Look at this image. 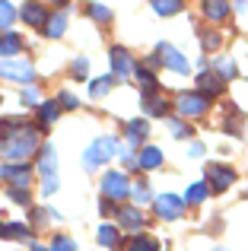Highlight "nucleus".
I'll return each mask as SVG.
<instances>
[{
  "label": "nucleus",
  "instance_id": "1",
  "mask_svg": "<svg viewBox=\"0 0 248 251\" xmlns=\"http://www.w3.org/2000/svg\"><path fill=\"white\" fill-rule=\"evenodd\" d=\"M38 140H42V134H38L35 124L29 121H13V118H6L3 124H0V156H3L6 162H23L25 156H32L38 150Z\"/></svg>",
  "mask_w": 248,
  "mask_h": 251
},
{
  "label": "nucleus",
  "instance_id": "2",
  "mask_svg": "<svg viewBox=\"0 0 248 251\" xmlns=\"http://www.w3.org/2000/svg\"><path fill=\"white\" fill-rule=\"evenodd\" d=\"M115 153H118V137H96V140L89 143V150L83 153V169L93 172V169L105 166Z\"/></svg>",
  "mask_w": 248,
  "mask_h": 251
},
{
  "label": "nucleus",
  "instance_id": "3",
  "mask_svg": "<svg viewBox=\"0 0 248 251\" xmlns=\"http://www.w3.org/2000/svg\"><path fill=\"white\" fill-rule=\"evenodd\" d=\"M38 172H42V191L54 194L57 191V153L51 143H45L42 153H38Z\"/></svg>",
  "mask_w": 248,
  "mask_h": 251
},
{
  "label": "nucleus",
  "instance_id": "4",
  "mask_svg": "<svg viewBox=\"0 0 248 251\" xmlns=\"http://www.w3.org/2000/svg\"><path fill=\"white\" fill-rule=\"evenodd\" d=\"M0 76L13 83H32L35 67H32V61H23V57H0Z\"/></svg>",
  "mask_w": 248,
  "mask_h": 251
},
{
  "label": "nucleus",
  "instance_id": "5",
  "mask_svg": "<svg viewBox=\"0 0 248 251\" xmlns=\"http://www.w3.org/2000/svg\"><path fill=\"white\" fill-rule=\"evenodd\" d=\"M130 188H134V184L127 181V175H124V172H105V175H102V197H105V201H124V197L130 194Z\"/></svg>",
  "mask_w": 248,
  "mask_h": 251
},
{
  "label": "nucleus",
  "instance_id": "6",
  "mask_svg": "<svg viewBox=\"0 0 248 251\" xmlns=\"http://www.w3.org/2000/svg\"><path fill=\"white\" fill-rule=\"evenodd\" d=\"M175 111H178L181 118H200L207 115V96L204 92H178V99H175Z\"/></svg>",
  "mask_w": 248,
  "mask_h": 251
},
{
  "label": "nucleus",
  "instance_id": "7",
  "mask_svg": "<svg viewBox=\"0 0 248 251\" xmlns=\"http://www.w3.org/2000/svg\"><path fill=\"white\" fill-rule=\"evenodd\" d=\"M207 184H210V191H229L232 184H236V169L223 166V162H217V166H207Z\"/></svg>",
  "mask_w": 248,
  "mask_h": 251
},
{
  "label": "nucleus",
  "instance_id": "8",
  "mask_svg": "<svg viewBox=\"0 0 248 251\" xmlns=\"http://www.w3.org/2000/svg\"><path fill=\"white\" fill-rule=\"evenodd\" d=\"M0 175H3L13 188H29V181H32V175H35V172H32L29 162H3Z\"/></svg>",
  "mask_w": 248,
  "mask_h": 251
},
{
  "label": "nucleus",
  "instance_id": "9",
  "mask_svg": "<svg viewBox=\"0 0 248 251\" xmlns=\"http://www.w3.org/2000/svg\"><path fill=\"white\" fill-rule=\"evenodd\" d=\"M156 54H159V61L166 64L169 70H175V74H181V76H185V74H191V64H188V57L181 54L178 48H172V45H166V42H162Z\"/></svg>",
  "mask_w": 248,
  "mask_h": 251
},
{
  "label": "nucleus",
  "instance_id": "10",
  "mask_svg": "<svg viewBox=\"0 0 248 251\" xmlns=\"http://www.w3.org/2000/svg\"><path fill=\"white\" fill-rule=\"evenodd\" d=\"M153 207H156V216H159V220H178V216L185 213V201L175 197V194H159L153 201Z\"/></svg>",
  "mask_w": 248,
  "mask_h": 251
},
{
  "label": "nucleus",
  "instance_id": "11",
  "mask_svg": "<svg viewBox=\"0 0 248 251\" xmlns=\"http://www.w3.org/2000/svg\"><path fill=\"white\" fill-rule=\"evenodd\" d=\"M48 16H51V13L45 10L42 3H23V6H19V19H23L25 25H32V29L48 25Z\"/></svg>",
  "mask_w": 248,
  "mask_h": 251
},
{
  "label": "nucleus",
  "instance_id": "12",
  "mask_svg": "<svg viewBox=\"0 0 248 251\" xmlns=\"http://www.w3.org/2000/svg\"><path fill=\"white\" fill-rule=\"evenodd\" d=\"M112 70L118 76H127V74H134V57H130V51L127 48H121V45H115L112 48Z\"/></svg>",
  "mask_w": 248,
  "mask_h": 251
},
{
  "label": "nucleus",
  "instance_id": "13",
  "mask_svg": "<svg viewBox=\"0 0 248 251\" xmlns=\"http://www.w3.org/2000/svg\"><path fill=\"white\" fill-rule=\"evenodd\" d=\"M147 134H149V124L143 121V118H134V121L124 124V137H127L130 147H140V143L147 140Z\"/></svg>",
  "mask_w": 248,
  "mask_h": 251
},
{
  "label": "nucleus",
  "instance_id": "14",
  "mask_svg": "<svg viewBox=\"0 0 248 251\" xmlns=\"http://www.w3.org/2000/svg\"><path fill=\"white\" fill-rule=\"evenodd\" d=\"M118 223H121L124 229H130V232L140 235V229H143V213H140V207H121V210H118Z\"/></svg>",
  "mask_w": 248,
  "mask_h": 251
},
{
  "label": "nucleus",
  "instance_id": "15",
  "mask_svg": "<svg viewBox=\"0 0 248 251\" xmlns=\"http://www.w3.org/2000/svg\"><path fill=\"white\" fill-rule=\"evenodd\" d=\"M64 29H67V6H61V10H54L48 16V25H45V35L48 38H61Z\"/></svg>",
  "mask_w": 248,
  "mask_h": 251
},
{
  "label": "nucleus",
  "instance_id": "16",
  "mask_svg": "<svg viewBox=\"0 0 248 251\" xmlns=\"http://www.w3.org/2000/svg\"><path fill=\"white\" fill-rule=\"evenodd\" d=\"M19 51H23V38L16 32H3L0 35V57H19Z\"/></svg>",
  "mask_w": 248,
  "mask_h": 251
},
{
  "label": "nucleus",
  "instance_id": "17",
  "mask_svg": "<svg viewBox=\"0 0 248 251\" xmlns=\"http://www.w3.org/2000/svg\"><path fill=\"white\" fill-rule=\"evenodd\" d=\"M137 162H140V169H147V172L159 169L162 166V150L159 147H143L140 156H137Z\"/></svg>",
  "mask_w": 248,
  "mask_h": 251
},
{
  "label": "nucleus",
  "instance_id": "18",
  "mask_svg": "<svg viewBox=\"0 0 248 251\" xmlns=\"http://www.w3.org/2000/svg\"><path fill=\"white\" fill-rule=\"evenodd\" d=\"M232 10V3H226V0H207L204 3V16L213 19V23H220V19H226Z\"/></svg>",
  "mask_w": 248,
  "mask_h": 251
},
{
  "label": "nucleus",
  "instance_id": "19",
  "mask_svg": "<svg viewBox=\"0 0 248 251\" xmlns=\"http://www.w3.org/2000/svg\"><path fill=\"white\" fill-rule=\"evenodd\" d=\"M223 83H226V80H220L213 70H210V74H200V76H198V86L204 89V96H220V92H223Z\"/></svg>",
  "mask_w": 248,
  "mask_h": 251
},
{
  "label": "nucleus",
  "instance_id": "20",
  "mask_svg": "<svg viewBox=\"0 0 248 251\" xmlns=\"http://www.w3.org/2000/svg\"><path fill=\"white\" fill-rule=\"evenodd\" d=\"M207 194H210V184H207V181H194L191 188L185 191V203L198 207V203H204V201H207Z\"/></svg>",
  "mask_w": 248,
  "mask_h": 251
},
{
  "label": "nucleus",
  "instance_id": "21",
  "mask_svg": "<svg viewBox=\"0 0 248 251\" xmlns=\"http://www.w3.org/2000/svg\"><path fill=\"white\" fill-rule=\"evenodd\" d=\"M124 251H159V242L153 235H134V239L124 245Z\"/></svg>",
  "mask_w": 248,
  "mask_h": 251
},
{
  "label": "nucleus",
  "instance_id": "22",
  "mask_svg": "<svg viewBox=\"0 0 248 251\" xmlns=\"http://www.w3.org/2000/svg\"><path fill=\"white\" fill-rule=\"evenodd\" d=\"M213 74H217L220 80H232V76H236V61H232V57H217V61H213Z\"/></svg>",
  "mask_w": 248,
  "mask_h": 251
},
{
  "label": "nucleus",
  "instance_id": "23",
  "mask_svg": "<svg viewBox=\"0 0 248 251\" xmlns=\"http://www.w3.org/2000/svg\"><path fill=\"white\" fill-rule=\"evenodd\" d=\"M134 80L143 86V92H147V96H156V86H159V83H156V76L149 74L147 67H137L134 70Z\"/></svg>",
  "mask_w": 248,
  "mask_h": 251
},
{
  "label": "nucleus",
  "instance_id": "24",
  "mask_svg": "<svg viewBox=\"0 0 248 251\" xmlns=\"http://www.w3.org/2000/svg\"><path fill=\"white\" fill-rule=\"evenodd\" d=\"M143 108H147L149 115L162 118V115H166V111H169V102H166V99H162V96H147V99H143Z\"/></svg>",
  "mask_w": 248,
  "mask_h": 251
},
{
  "label": "nucleus",
  "instance_id": "25",
  "mask_svg": "<svg viewBox=\"0 0 248 251\" xmlns=\"http://www.w3.org/2000/svg\"><path fill=\"white\" fill-rule=\"evenodd\" d=\"M57 118H61V105L57 102H45L42 108H38V121L42 124H54Z\"/></svg>",
  "mask_w": 248,
  "mask_h": 251
},
{
  "label": "nucleus",
  "instance_id": "26",
  "mask_svg": "<svg viewBox=\"0 0 248 251\" xmlns=\"http://www.w3.org/2000/svg\"><path fill=\"white\" fill-rule=\"evenodd\" d=\"M118 242H121V232H118L115 226H102V229H99V245H102V248H115Z\"/></svg>",
  "mask_w": 248,
  "mask_h": 251
},
{
  "label": "nucleus",
  "instance_id": "27",
  "mask_svg": "<svg viewBox=\"0 0 248 251\" xmlns=\"http://www.w3.org/2000/svg\"><path fill=\"white\" fill-rule=\"evenodd\" d=\"M220 42H223V35H220L217 29H204V32H200V48H204V51H217Z\"/></svg>",
  "mask_w": 248,
  "mask_h": 251
},
{
  "label": "nucleus",
  "instance_id": "28",
  "mask_svg": "<svg viewBox=\"0 0 248 251\" xmlns=\"http://www.w3.org/2000/svg\"><path fill=\"white\" fill-rule=\"evenodd\" d=\"M112 83H115V76H99V80H93V83H89V96L102 99L108 89H112Z\"/></svg>",
  "mask_w": 248,
  "mask_h": 251
},
{
  "label": "nucleus",
  "instance_id": "29",
  "mask_svg": "<svg viewBox=\"0 0 248 251\" xmlns=\"http://www.w3.org/2000/svg\"><path fill=\"white\" fill-rule=\"evenodd\" d=\"M166 127L172 130L175 137H181V140H185V137H194V130H191V124H185V121H178V118H166Z\"/></svg>",
  "mask_w": 248,
  "mask_h": 251
},
{
  "label": "nucleus",
  "instance_id": "30",
  "mask_svg": "<svg viewBox=\"0 0 248 251\" xmlns=\"http://www.w3.org/2000/svg\"><path fill=\"white\" fill-rule=\"evenodd\" d=\"M16 16H19L16 6H13V3H3V0H0V29H10Z\"/></svg>",
  "mask_w": 248,
  "mask_h": 251
},
{
  "label": "nucleus",
  "instance_id": "31",
  "mask_svg": "<svg viewBox=\"0 0 248 251\" xmlns=\"http://www.w3.org/2000/svg\"><path fill=\"white\" fill-rule=\"evenodd\" d=\"M6 235L16 242H25V239H32V229L23 226V223H6Z\"/></svg>",
  "mask_w": 248,
  "mask_h": 251
},
{
  "label": "nucleus",
  "instance_id": "32",
  "mask_svg": "<svg viewBox=\"0 0 248 251\" xmlns=\"http://www.w3.org/2000/svg\"><path fill=\"white\" fill-rule=\"evenodd\" d=\"M153 10L159 13V16H175V13L181 10V3H178V0H156Z\"/></svg>",
  "mask_w": 248,
  "mask_h": 251
},
{
  "label": "nucleus",
  "instance_id": "33",
  "mask_svg": "<svg viewBox=\"0 0 248 251\" xmlns=\"http://www.w3.org/2000/svg\"><path fill=\"white\" fill-rule=\"evenodd\" d=\"M89 16H93L96 23H108V19H112V10H108L105 3H89Z\"/></svg>",
  "mask_w": 248,
  "mask_h": 251
},
{
  "label": "nucleus",
  "instance_id": "34",
  "mask_svg": "<svg viewBox=\"0 0 248 251\" xmlns=\"http://www.w3.org/2000/svg\"><path fill=\"white\" fill-rule=\"evenodd\" d=\"M130 197H134L137 203H147L149 197H153V194H149V184H147V181H137L134 188H130Z\"/></svg>",
  "mask_w": 248,
  "mask_h": 251
},
{
  "label": "nucleus",
  "instance_id": "35",
  "mask_svg": "<svg viewBox=\"0 0 248 251\" xmlns=\"http://www.w3.org/2000/svg\"><path fill=\"white\" fill-rule=\"evenodd\" d=\"M89 64H93L89 57H76V61H74V67H70V74H74L76 80H86V74H89Z\"/></svg>",
  "mask_w": 248,
  "mask_h": 251
},
{
  "label": "nucleus",
  "instance_id": "36",
  "mask_svg": "<svg viewBox=\"0 0 248 251\" xmlns=\"http://www.w3.org/2000/svg\"><path fill=\"white\" fill-rule=\"evenodd\" d=\"M51 251H76V242L67 239V235H54V242H51Z\"/></svg>",
  "mask_w": 248,
  "mask_h": 251
},
{
  "label": "nucleus",
  "instance_id": "37",
  "mask_svg": "<svg viewBox=\"0 0 248 251\" xmlns=\"http://www.w3.org/2000/svg\"><path fill=\"white\" fill-rule=\"evenodd\" d=\"M10 201H13V203H23V207H25V203L32 201L29 188H10Z\"/></svg>",
  "mask_w": 248,
  "mask_h": 251
},
{
  "label": "nucleus",
  "instance_id": "38",
  "mask_svg": "<svg viewBox=\"0 0 248 251\" xmlns=\"http://www.w3.org/2000/svg\"><path fill=\"white\" fill-rule=\"evenodd\" d=\"M23 102L25 105H38V89H35V86H25V89H23Z\"/></svg>",
  "mask_w": 248,
  "mask_h": 251
},
{
  "label": "nucleus",
  "instance_id": "39",
  "mask_svg": "<svg viewBox=\"0 0 248 251\" xmlns=\"http://www.w3.org/2000/svg\"><path fill=\"white\" fill-rule=\"evenodd\" d=\"M57 105H64V108H76V96H74V92H61Z\"/></svg>",
  "mask_w": 248,
  "mask_h": 251
},
{
  "label": "nucleus",
  "instance_id": "40",
  "mask_svg": "<svg viewBox=\"0 0 248 251\" xmlns=\"http://www.w3.org/2000/svg\"><path fill=\"white\" fill-rule=\"evenodd\" d=\"M99 210H102V216H112V213H118V207H115V201H105V197H102Z\"/></svg>",
  "mask_w": 248,
  "mask_h": 251
},
{
  "label": "nucleus",
  "instance_id": "41",
  "mask_svg": "<svg viewBox=\"0 0 248 251\" xmlns=\"http://www.w3.org/2000/svg\"><path fill=\"white\" fill-rule=\"evenodd\" d=\"M188 153H191V156H204V143H198V140H194L191 147H188Z\"/></svg>",
  "mask_w": 248,
  "mask_h": 251
},
{
  "label": "nucleus",
  "instance_id": "42",
  "mask_svg": "<svg viewBox=\"0 0 248 251\" xmlns=\"http://www.w3.org/2000/svg\"><path fill=\"white\" fill-rule=\"evenodd\" d=\"M32 251H48V248H42L38 242H32Z\"/></svg>",
  "mask_w": 248,
  "mask_h": 251
},
{
  "label": "nucleus",
  "instance_id": "43",
  "mask_svg": "<svg viewBox=\"0 0 248 251\" xmlns=\"http://www.w3.org/2000/svg\"><path fill=\"white\" fill-rule=\"evenodd\" d=\"M0 239H6V226H3V223H0Z\"/></svg>",
  "mask_w": 248,
  "mask_h": 251
},
{
  "label": "nucleus",
  "instance_id": "44",
  "mask_svg": "<svg viewBox=\"0 0 248 251\" xmlns=\"http://www.w3.org/2000/svg\"><path fill=\"white\" fill-rule=\"evenodd\" d=\"M217 251H229V248H217Z\"/></svg>",
  "mask_w": 248,
  "mask_h": 251
},
{
  "label": "nucleus",
  "instance_id": "45",
  "mask_svg": "<svg viewBox=\"0 0 248 251\" xmlns=\"http://www.w3.org/2000/svg\"><path fill=\"white\" fill-rule=\"evenodd\" d=\"M245 194H248V188H245Z\"/></svg>",
  "mask_w": 248,
  "mask_h": 251
}]
</instances>
